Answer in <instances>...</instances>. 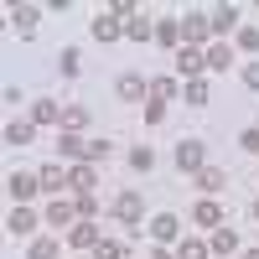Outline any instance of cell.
<instances>
[{
	"mask_svg": "<svg viewBox=\"0 0 259 259\" xmlns=\"http://www.w3.org/2000/svg\"><path fill=\"white\" fill-rule=\"evenodd\" d=\"M57 150H62V156H73V161H83V166H89L94 156H109V140H89V135H62V140H57Z\"/></svg>",
	"mask_w": 259,
	"mask_h": 259,
	"instance_id": "6da1fadb",
	"label": "cell"
},
{
	"mask_svg": "<svg viewBox=\"0 0 259 259\" xmlns=\"http://www.w3.org/2000/svg\"><path fill=\"white\" fill-rule=\"evenodd\" d=\"M6 187H11V197H16V207H21V202H26L31 192L41 187V177H31V171H11V177H6Z\"/></svg>",
	"mask_w": 259,
	"mask_h": 259,
	"instance_id": "7a4b0ae2",
	"label": "cell"
},
{
	"mask_svg": "<svg viewBox=\"0 0 259 259\" xmlns=\"http://www.w3.org/2000/svg\"><path fill=\"white\" fill-rule=\"evenodd\" d=\"M114 212H119V223H130V228H140V212H145V202H140V192H124V197L114 202Z\"/></svg>",
	"mask_w": 259,
	"mask_h": 259,
	"instance_id": "3957f363",
	"label": "cell"
},
{
	"mask_svg": "<svg viewBox=\"0 0 259 259\" xmlns=\"http://www.w3.org/2000/svg\"><path fill=\"white\" fill-rule=\"evenodd\" d=\"M202 68H207V52H197V47H182V52H177V73H187L192 83H197Z\"/></svg>",
	"mask_w": 259,
	"mask_h": 259,
	"instance_id": "277c9868",
	"label": "cell"
},
{
	"mask_svg": "<svg viewBox=\"0 0 259 259\" xmlns=\"http://www.w3.org/2000/svg\"><path fill=\"white\" fill-rule=\"evenodd\" d=\"M177 166L182 171H202V140H182L177 145Z\"/></svg>",
	"mask_w": 259,
	"mask_h": 259,
	"instance_id": "5b68a950",
	"label": "cell"
},
{
	"mask_svg": "<svg viewBox=\"0 0 259 259\" xmlns=\"http://www.w3.org/2000/svg\"><path fill=\"white\" fill-rule=\"evenodd\" d=\"M177 233H182V223L171 218V212H161V218H150V239H156V244H171Z\"/></svg>",
	"mask_w": 259,
	"mask_h": 259,
	"instance_id": "8992f818",
	"label": "cell"
},
{
	"mask_svg": "<svg viewBox=\"0 0 259 259\" xmlns=\"http://www.w3.org/2000/svg\"><path fill=\"white\" fill-rule=\"evenodd\" d=\"M207 31H212V21H207V16H187V21H182V41H192V47H197Z\"/></svg>",
	"mask_w": 259,
	"mask_h": 259,
	"instance_id": "52a82bcc",
	"label": "cell"
},
{
	"mask_svg": "<svg viewBox=\"0 0 259 259\" xmlns=\"http://www.w3.org/2000/svg\"><path fill=\"white\" fill-rule=\"evenodd\" d=\"M6 228L16 233V239H26V233L36 228V212H31V207H16V212H11V218H6Z\"/></svg>",
	"mask_w": 259,
	"mask_h": 259,
	"instance_id": "ba28073f",
	"label": "cell"
},
{
	"mask_svg": "<svg viewBox=\"0 0 259 259\" xmlns=\"http://www.w3.org/2000/svg\"><path fill=\"white\" fill-rule=\"evenodd\" d=\"M62 187H73V177H68L62 166H47V171H41V192H52V197H57Z\"/></svg>",
	"mask_w": 259,
	"mask_h": 259,
	"instance_id": "9c48e42d",
	"label": "cell"
},
{
	"mask_svg": "<svg viewBox=\"0 0 259 259\" xmlns=\"http://www.w3.org/2000/svg\"><path fill=\"white\" fill-rule=\"evenodd\" d=\"M68 239H73L78 249H99V244H104V239H99V228H94V223H73V233H68Z\"/></svg>",
	"mask_w": 259,
	"mask_h": 259,
	"instance_id": "30bf717a",
	"label": "cell"
},
{
	"mask_svg": "<svg viewBox=\"0 0 259 259\" xmlns=\"http://www.w3.org/2000/svg\"><path fill=\"white\" fill-rule=\"evenodd\" d=\"M192 218H197L202 228H218V223H223V212H218V202H197V207H192Z\"/></svg>",
	"mask_w": 259,
	"mask_h": 259,
	"instance_id": "8fae6325",
	"label": "cell"
},
{
	"mask_svg": "<svg viewBox=\"0 0 259 259\" xmlns=\"http://www.w3.org/2000/svg\"><path fill=\"white\" fill-rule=\"evenodd\" d=\"M156 41H161V47H177V41H182V21H161V26H156Z\"/></svg>",
	"mask_w": 259,
	"mask_h": 259,
	"instance_id": "7c38bea8",
	"label": "cell"
},
{
	"mask_svg": "<svg viewBox=\"0 0 259 259\" xmlns=\"http://www.w3.org/2000/svg\"><path fill=\"white\" fill-rule=\"evenodd\" d=\"M36 16H41L36 6H16V11H11V21H16V31H36Z\"/></svg>",
	"mask_w": 259,
	"mask_h": 259,
	"instance_id": "4fadbf2b",
	"label": "cell"
},
{
	"mask_svg": "<svg viewBox=\"0 0 259 259\" xmlns=\"http://www.w3.org/2000/svg\"><path fill=\"white\" fill-rule=\"evenodd\" d=\"M166 99H177V78H156L150 83V104H166Z\"/></svg>",
	"mask_w": 259,
	"mask_h": 259,
	"instance_id": "5bb4252c",
	"label": "cell"
},
{
	"mask_svg": "<svg viewBox=\"0 0 259 259\" xmlns=\"http://www.w3.org/2000/svg\"><path fill=\"white\" fill-rule=\"evenodd\" d=\"M124 31L135 36V41H150V36H156V26H150L145 16H130V21H124Z\"/></svg>",
	"mask_w": 259,
	"mask_h": 259,
	"instance_id": "9a60e30c",
	"label": "cell"
},
{
	"mask_svg": "<svg viewBox=\"0 0 259 259\" xmlns=\"http://www.w3.org/2000/svg\"><path fill=\"white\" fill-rule=\"evenodd\" d=\"M207 21H212V31H233V21H239V11H233V6H218V11H212Z\"/></svg>",
	"mask_w": 259,
	"mask_h": 259,
	"instance_id": "2e32d148",
	"label": "cell"
},
{
	"mask_svg": "<svg viewBox=\"0 0 259 259\" xmlns=\"http://www.w3.org/2000/svg\"><path fill=\"white\" fill-rule=\"evenodd\" d=\"M31 119H36V124H52V119H62V114H57L52 99H36V104H31Z\"/></svg>",
	"mask_w": 259,
	"mask_h": 259,
	"instance_id": "e0dca14e",
	"label": "cell"
},
{
	"mask_svg": "<svg viewBox=\"0 0 259 259\" xmlns=\"http://www.w3.org/2000/svg\"><path fill=\"white\" fill-rule=\"evenodd\" d=\"M207 249H212V254L223 259V254H233V249H239V239H233L228 228H218V233H212V244H207Z\"/></svg>",
	"mask_w": 259,
	"mask_h": 259,
	"instance_id": "ac0fdd59",
	"label": "cell"
},
{
	"mask_svg": "<svg viewBox=\"0 0 259 259\" xmlns=\"http://www.w3.org/2000/svg\"><path fill=\"white\" fill-rule=\"evenodd\" d=\"M62 124H68V135H78V130L89 124V109H78V104H68V109H62Z\"/></svg>",
	"mask_w": 259,
	"mask_h": 259,
	"instance_id": "d6986e66",
	"label": "cell"
},
{
	"mask_svg": "<svg viewBox=\"0 0 259 259\" xmlns=\"http://www.w3.org/2000/svg\"><path fill=\"white\" fill-rule=\"evenodd\" d=\"M94 36H99V41H114V36H119V21H114V16H99V21H94Z\"/></svg>",
	"mask_w": 259,
	"mask_h": 259,
	"instance_id": "ffe728a7",
	"label": "cell"
},
{
	"mask_svg": "<svg viewBox=\"0 0 259 259\" xmlns=\"http://www.w3.org/2000/svg\"><path fill=\"white\" fill-rule=\"evenodd\" d=\"M150 94V83H140V78H119V99H145Z\"/></svg>",
	"mask_w": 259,
	"mask_h": 259,
	"instance_id": "44dd1931",
	"label": "cell"
},
{
	"mask_svg": "<svg viewBox=\"0 0 259 259\" xmlns=\"http://www.w3.org/2000/svg\"><path fill=\"white\" fill-rule=\"evenodd\" d=\"M197 187H202V192H223V171L202 166V171H197Z\"/></svg>",
	"mask_w": 259,
	"mask_h": 259,
	"instance_id": "7402d4cb",
	"label": "cell"
},
{
	"mask_svg": "<svg viewBox=\"0 0 259 259\" xmlns=\"http://www.w3.org/2000/svg\"><path fill=\"white\" fill-rule=\"evenodd\" d=\"M228 62H233V52L223 47V41H218V47H207V68H218V73H223Z\"/></svg>",
	"mask_w": 259,
	"mask_h": 259,
	"instance_id": "603a6c76",
	"label": "cell"
},
{
	"mask_svg": "<svg viewBox=\"0 0 259 259\" xmlns=\"http://www.w3.org/2000/svg\"><path fill=\"white\" fill-rule=\"evenodd\" d=\"M6 145H31V124H6Z\"/></svg>",
	"mask_w": 259,
	"mask_h": 259,
	"instance_id": "cb8c5ba5",
	"label": "cell"
},
{
	"mask_svg": "<svg viewBox=\"0 0 259 259\" xmlns=\"http://www.w3.org/2000/svg\"><path fill=\"white\" fill-rule=\"evenodd\" d=\"M47 223H57V228H62V223H73V207L52 197V207H47Z\"/></svg>",
	"mask_w": 259,
	"mask_h": 259,
	"instance_id": "d4e9b609",
	"label": "cell"
},
{
	"mask_svg": "<svg viewBox=\"0 0 259 259\" xmlns=\"http://www.w3.org/2000/svg\"><path fill=\"white\" fill-rule=\"evenodd\" d=\"M26 259H57V239H36Z\"/></svg>",
	"mask_w": 259,
	"mask_h": 259,
	"instance_id": "484cf974",
	"label": "cell"
},
{
	"mask_svg": "<svg viewBox=\"0 0 259 259\" xmlns=\"http://www.w3.org/2000/svg\"><path fill=\"white\" fill-rule=\"evenodd\" d=\"M130 166H135V171H150V166H156V156H150L145 145H135V150H130Z\"/></svg>",
	"mask_w": 259,
	"mask_h": 259,
	"instance_id": "4316f807",
	"label": "cell"
},
{
	"mask_svg": "<svg viewBox=\"0 0 259 259\" xmlns=\"http://www.w3.org/2000/svg\"><path fill=\"white\" fill-rule=\"evenodd\" d=\"M73 187L78 192H94V166H73Z\"/></svg>",
	"mask_w": 259,
	"mask_h": 259,
	"instance_id": "83f0119b",
	"label": "cell"
},
{
	"mask_svg": "<svg viewBox=\"0 0 259 259\" xmlns=\"http://www.w3.org/2000/svg\"><path fill=\"white\" fill-rule=\"evenodd\" d=\"M78 212H83V218H94V212H99V197H94V192H78Z\"/></svg>",
	"mask_w": 259,
	"mask_h": 259,
	"instance_id": "f1b7e54d",
	"label": "cell"
},
{
	"mask_svg": "<svg viewBox=\"0 0 259 259\" xmlns=\"http://www.w3.org/2000/svg\"><path fill=\"white\" fill-rule=\"evenodd\" d=\"M239 47H244V52H259V31H254V26L239 31Z\"/></svg>",
	"mask_w": 259,
	"mask_h": 259,
	"instance_id": "f546056e",
	"label": "cell"
},
{
	"mask_svg": "<svg viewBox=\"0 0 259 259\" xmlns=\"http://www.w3.org/2000/svg\"><path fill=\"white\" fill-rule=\"evenodd\" d=\"M182 259H207V244H197V239H187V244H182Z\"/></svg>",
	"mask_w": 259,
	"mask_h": 259,
	"instance_id": "4dcf8cb0",
	"label": "cell"
},
{
	"mask_svg": "<svg viewBox=\"0 0 259 259\" xmlns=\"http://www.w3.org/2000/svg\"><path fill=\"white\" fill-rule=\"evenodd\" d=\"M187 99H192V104H207V83H202V78L187 83Z\"/></svg>",
	"mask_w": 259,
	"mask_h": 259,
	"instance_id": "1f68e13d",
	"label": "cell"
},
{
	"mask_svg": "<svg viewBox=\"0 0 259 259\" xmlns=\"http://www.w3.org/2000/svg\"><path fill=\"white\" fill-rule=\"evenodd\" d=\"M99 259H119V244H114V239H104V244H99Z\"/></svg>",
	"mask_w": 259,
	"mask_h": 259,
	"instance_id": "d6a6232c",
	"label": "cell"
},
{
	"mask_svg": "<svg viewBox=\"0 0 259 259\" xmlns=\"http://www.w3.org/2000/svg\"><path fill=\"white\" fill-rule=\"evenodd\" d=\"M244 83H249V89H259V62H249V68H244Z\"/></svg>",
	"mask_w": 259,
	"mask_h": 259,
	"instance_id": "836d02e7",
	"label": "cell"
},
{
	"mask_svg": "<svg viewBox=\"0 0 259 259\" xmlns=\"http://www.w3.org/2000/svg\"><path fill=\"white\" fill-rule=\"evenodd\" d=\"M244 145H249L254 156H259V130H244Z\"/></svg>",
	"mask_w": 259,
	"mask_h": 259,
	"instance_id": "e575fe53",
	"label": "cell"
},
{
	"mask_svg": "<svg viewBox=\"0 0 259 259\" xmlns=\"http://www.w3.org/2000/svg\"><path fill=\"white\" fill-rule=\"evenodd\" d=\"M150 259H171V254H166V249H150Z\"/></svg>",
	"mask_w": 259,
	"mask_h": 259,
	"instance_id": "d590c367",
	"label": "cell"
},
{
	"mask_svg": "<svg viewBox=\"0 0 259 259\" xmlns=\"http://www.w3.org/2000/svg\"><path fill=\"white\" fill-rule=\"evenodd\" d=\"M244 259H259V249H254V254H244Z\"/></svg>",
	"mask_w": 259,
	"mask_h": 259,
	"instance_id": "8d00e7d4",
	"label": "cell"
},
{
	"mask_svg": "<svg viewBox=\"0 0 259 259\" xmlns=\"http://www.w3.org/2000/svg\"><path fill=\"white\" fill-rule=\"evenodd\" d=\"M254 218H259V202H254Z\"/></svg>",
	"mask_w": 259,
	"mask_h": 259,
	"instance_id": "74e56055",
	"label": "cell"
}]
</instances>
